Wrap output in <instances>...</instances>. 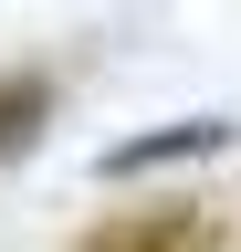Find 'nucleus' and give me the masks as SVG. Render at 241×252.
Wrapping results in <instances>:
<instances>
[{
	"label": "nucleus",
	"mask_w": 241,
	"mask_h": 252,
	"mask_svg": "<svg viewBox=\"0 0 241 252\" xmlns=\"http://www.w3.org/2000/svg\"><path fill=\"white\" fill-rule=\"evenodd\" d=\"M53 126V63H11L0 74V158H21Z\"/></svg>",
	"instance_id": "f03ea898"
},
{
	"label": "nucleus",
	"mask_w": 241,
	"mask_h": 252,
	"mask_svg": "<svg viewBox=\"0 0 241 252\" xmlns=\"http://www.w3.org/2000/svg\"><path fill=\"white\" fill-rule=\"evenodd\" d=\"M189 147H220V126H210V116H199V126H168V137H136V147H115V158H105V168H115V179H126V168H158V158H189Z\"/></svg>",
	"instance_id": "7ed1b4c3"
},
{
	"label": "nucleus",
	"mask_w": 241,
	"mask_h": 252,
	"mask_svg": "<svg viewBox=\"0 0 241 252\" xmlns=\"http://www.w3.org/2000/svg\"><path fill=\"white\" fill-rule=\"evenodd\" d=\"M84 252H210V231L189 200H168V210H126L105 231H84Z\"/></svg>",
	"instance_id": "f257e3e1"
}]
</instances>
